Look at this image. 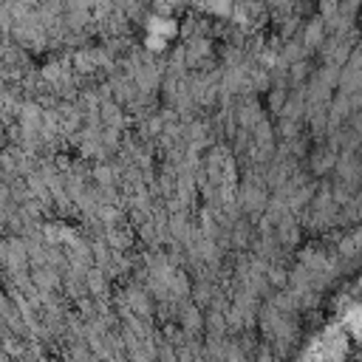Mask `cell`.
Segmentation results:
<instances>
[{"label":"cell","mask_w":362,"mask_h":362,"mask_svg":"<svg viewBox=\"0 0 362 362\" xmlns=\"http://www.w3.org/2000/svg\"><path fill=\"white\" fill-rule=\"evenodd\" d=\"M235 8V0H206L204 3V14H212L218 20H229Z\"/></svg>","instance_id":"cell-3"},{"label":"cell","mask_w":362,"mask_h":362,"mask_svg":"<svg viewBox=\"0 0 362 362\" xmlns=\"http://www.w3.org/2000/svg\"><path fill=\"white\" fill-rule=\"evenodd\" d=\"M167 42H170V40H164V37H156V34H144V48H147L150 54H161V51L167 48Z\"/></svg>","instance_id":"cell-4"},{"label":"cell","mask_w":362,"mask_h":362,"mask_svg":"<svg viewBox=\"0 0 362 362\" xmlns=\"http://www.w3.org/2000/svg\"><path fill=\"white\" fill-rule=\"evenodd\" d=\"M322 37H325V23H322L320 17H311V20L305 23V28H303L305 45H308V48H317V45L322 42Z\"/></svg>","instance_id":"cell-2"},{"label":"cell","mask_w":362,"mask_h":362,"mask_svg":"<svg viewBox=\"0 0 362 362\" xmlns=\"http://www.w3.org/2000/svg\"><path fill=\"white\" fill-rule=\"evenodd\" d=\"M303 3H311V0H303Z\"/></svg>","instance_id":"cell-5"},{"label":"cell","mask_w":362,"mask_h":362,"mask_svg":"<svg viewBox=\"0 0 362 362\" xmlns=\"http://www.w3.org/2000/svg\"><path fill=\"white\" fill-rule=\"evenodd\" d=\"M144 31H147V34H156V37H164V40H173V37L178 34V20H175V17H161V14L147 11V14H144Z\"/></svg>","instance_id":"cell-1"}]
</instances>
